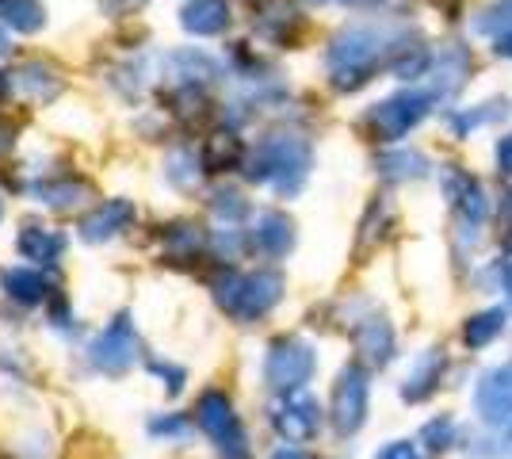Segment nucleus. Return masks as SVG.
Instances as JSON below:
<instances>
[{
    "label": "nucleus",
    "mask_w": 512,
    "mask_h": 459,
    "mask_svg": "<svg viewBox=\"0 0 512 459\" xmlns=\"http://www.w3.org/2000/svg\"><path fill=\"white\" fill-rule=\"evenodd\" d=\"M306 173H310V146L302 138H295V134H272V138H264L253 150V157H249V169H245L249 180L276 188L279 196L299 192Z\"/></svg>",
    "instance_id": "1"
},
{
    "label": "nucleus",
    "mask_w": 512,
    "mask_h": 459,
    "mask_svg": "<svg viewBox=\"0 0 512 459\" xmlns=\"http://www.w3.org/2000/svg\"><path fill=\"white\" fill-rule=\"evenodd\" d=\"M214 299L237 322H256V318H264L283 299V276L268 272V268L245 272V276L234 272V268H226L214 280Z\"/></svg>",
    "instance_id": "2"
},
{
    "label": "nucleus",
    "mask_w": 512,
    "mask_h": 459,
    "mask_svg": "<svg viewBox=\"0 0 512 459\" xmlns=\"http://www.w3.org/2000/svg\"><path fill=\"white\" fill-rule=\"evenodd\" d=\"M386 50H390V46H383V39H379L371 27H348V31H341V35L329 43V54H325L333 85L341 88V92H352V88L367 85L371 73L386 62Z\"/></svg>",
    "instance_id": "3"
},
{
    "label": "nucleus",
    "mask_w": 512,
    "mask_h": 459,
    "mask_svg": "<svg viewBox=\"0 0 512 459\" xmlns=\"http://www.w3.org/2000/svg\"><path fill=\"white\" fill-rule=\"evenodd\" d=\"M195 421H199V429L214 440V448H218L222 459H253L249 440H245V429H241V421H237V414H234V402L222 391L199 394V402H195Z\"/></svg>",
    "instance_id": "4"
},
{
    "label": "nucleus",
    "mask_w": 512,
    "mask_h": 459,
    "mask_svg": "<svg viewBox=\"0 0 512 459\" xmlns=\"http://www.w3.org/2000/svg\"><path fill=\"white\" fill-rule=\"evenodd\" d=\"M314 349L299 337H279L264 356V383L276 394H295L310 383L314 375Z\"/></svg>",
    "instance_id": "5"
},
{
    "label": "nucleus",
    "mask_w": 512,
    "mask_h": 459,
    "mask_svg": "<svg viewBox=\"0 0 512 459\" xmlns=\"http://www.w3.org/2000/svg\"><path fill=\"white\" fill-rule=\"evenodd\" d=\"M92 368L104 375H127L134 364H138V356H142V341H138V333H134V322H130V314H119L111 326L92 341Z\"/></svg>",
    "instance_id": "6"
},
{
    "label": "nucleus",
    "mask_w": 512,
    "mask_h": 459,
    "mask_svg": "<svg viewBox=\"0 0 512 459\" xmlns=\"http://www.w3.org/2000/svg\"><path fill=\"white\" fill-rule=\"evenodd\" d=\"M428 104H432L428 92H398V96H390V100L371 108L367 127H371V134H375L379 142H398V138H406V134L425 119Z\"/></svg>",
    "instance_id": "7"
},
{
    "label": "nucleus",
    "mask_w": 512,
    "mask_h": 459,
    "mask_svg": "<svg viewBox=\"0 0 512 459\" xmlns=\"http://www.w3.org/2000/svg\"><path fill=\"white\" fill-rule=\"evenodd\" d=\"M367 394H371L367 372L360 364H348L337 379V387H333V406H329V421L341 437L360 433V425L367 421Z\"/></svg>",
    "instance_id": "8"
},
{
    "label": "nucleus",
    "mask_w": 512,
    "mask_h": 459,
    "mask_svg": "<svg viewBox=\"0 0 512 459\" xmlns=\"http://www.w3.org/2000/svg\"><path fill=\"white\" fill-rule=\"evenodd\" d=\"M474 410L493 429H512V368H490L478 379Z\"/></svg>",
    "instance_id": "9"
},
{
    "label": "nucleus",
    "mask_w": 512,
    "mask_h": 459,
    "mask_svg": "<svg viewBox=\"0 0 512 459\" xmlns=\"http://www.w3.org/2000/svg\"><path fill=\"white\" fill-rule=\"evenodd\" d=\"M272 425H276L279 437L291 440V444H299V440H310L321 429L318 402H314L310 394H302V391L287 394V398L279 402L276 410H272Z\"/></svg>",
    "instance_id": "10"
},
{
    "label": "nucleus",
    "mask_w": 512,
    "mask_h": 459,
    "mask_svg": "<svg viewBox=\"0 0 512 459\" xmlns=\"http://www.w3.org/2000/svg\"><path fill=\"white\" fill-rule=\"evenodd\" d=\"M134 219H138V207H134L130 199H107V203H100L92 215L81 219V238L111 241V238H119L123 230H130Z\"/></svg>",
    "instance_id": "11"
},
{
    "label": "nucleus",
    "mask_w": 512,
    "mask_h": 459,
    "mask_svg": "<svg viewBox=\"0 0 512 459\" xmlns=\"http://www.w3.org/2000/svg\"><path fill=\"white\" fill-rule=\"evenodd\" d=\"M444 192H448L451 207H455L459 219L467 222V226H482V219H486V196H482V184H478L474 176L448 165V173H444Z\"/></svg>",
    "instance_id": "12"
},
{
    "label": "nucleus",
    "mask_w": 512,
    "mask_h": 459,
    "mask_svg": "<svg viewBox=\"0 0 512 459\" xmlns=\"http://www.w3.org/2000/svg\"><path fill=\"white\" fill-rule=\"evenodd\" d=\"M352 345H356L363 364L383 368L386 360L394 356V329L383 318H367V322H360V326L352 329Z\"/></svg>",
    "instance_id": "13"
},
{
    "label": "nucleus",
    "mask_w": 512,
    "mask_h": 459,
    "mask_svg": "<svg viewBox=\"0 0 512 459\" xmlns=\"http://www.w3.org/2000/svg\"><path fill=\"white\" fill-rule=\"evenodd\" d=\"M180 23L188 35H199V39L222 35L230 27V4L226 0H188L180 12Z\"/></svg>",
    "instance_id": "14"
},
{
    "label": "nucleus",
    "mask_w": 512,
    "mask_h": 459,
    "mask_svg": "<svg viewBox=\"0 0 512 459\" xmlns=\"http://www.w3.org/2000/svg\"><path fill=\"white\" fill-rule=\"evenodd\" d=\"M253 241L264 257H283V253H291V245H295V222L287 219L283 211H264V215L256 219Z\"/></svg>",
    "instance_id": "15"
},
{
    "label": "nucleus",
    "mask_w": 512,
    "mask_h": 459,
    "mask_svg": "<svg viewBox=\"0 0 512 459\" xmlns=\"http://www.w3.org/2000/svg\"><path fill=\"white\" fill-rule=\"evenodd\" d=\"M444 368H448V356L440 349L421 352L417 364H413V372H409L406 387H402V398H406V402H425L428 394H436V387H440Z\"/></svg>",
    "instance_id": "16"
},
{
    "label": "nucleus",
    "mask_w": 512,
    "mask_h": 459,
    "mask_svg": "<svg viewBox=\"0 0 512 459\" xmlns=\"http://www.w3.org/2000/svg\"><path fill=\"white\" fill-rule=\"evenodd\" d=\"M203 245H207V234L195 222H172V226H165V234H161V253L172 264H192L203 253Z\"/></svg>",
    "instance_id": "17"
},
{
    "label": "nucleus",
    "mask_w": 512,
    "mask_h": 459,
    "mask_svg": "<svg viewBox=\"0 0 512 459\" xmlns=\"http://www.w3.org/2000/svg\"><path fill=\"white\" fill-rule=\"evenodd\" d=\"M12 88L27 96V100H35V104H46V100H54L58 92H62V81H58V73L43 62H27L12 73Z\"/></svg>",
    "instance_id": "18"
},
{
    "label": "nucleus",
    "mask_w": 512,
    "mask_h": 459,
    "mask_svg": "<svg viewBox=\"0 0 512 459\" xmlns=\"http://www.w3.org/2000/svg\"><path fill=\"white\" fill-rule=\"evenodd\" d=\"M23 261L35 264H54L65 253V238L58 230H46V226H23L20 238H16Z\"/></svg>",
    "instance_id": "19"
},
{
    "label": "nucleus",
    "mask_w": 512,
    "mask_h": 459,
    "mask_svg": "<svg viewBox=\"0 0 512 459\" xmlns=\"http://www.w3.org/2000/svg\"><path fill=\"white\" fill-rule=\"evenodd\" d=\"M241 153H245V146H241V138H237L234 131H218L203 142L199 165H203L207 173H230V169L241 165Z\"/></svg>",
    "instance_id": "20"
},
{
    "label": "nucleus",
    "mask_w": 512,
    "mask_h": 459,
    "mask_svg": "<svg viewBox=\"0 0 512 459\" xmlns=\"http://www.w3.org/2000/svg\"><path fill=\"white\" fill-rule=\"evenodd\" d=\"M169 73L184 88H195V85L214 81V77H218V66H214L203 50H176V54H169Z\"/></svg>",
    "instance_id": "21"
},
{
    "label": "nucleus",
    "mask_w": 512,
    "mask_h": 459,
    "mask_svg": "<svg viewBox=\"0 0 512 459\" xmlns=\"http://www.w3.org/2000/svg\"><path fill=\"white\" fill-rule=\"evenodd\" d=\"M386 66L398 77H421L428 69V46L409 35V39H402V43H394L386 50Z\"/></svg>",
    "instance_id": "22"
},
{
    "label": "nucleus",
    "mask_w": 512,
    "mask_h": 459,
    "mask_svg": "<svg viewBox=\"0 0 512 459\" xmlns=\"http://www.w3.org/2000/svg\"><path fill=\"white\" fill-rule=\"evenodd\" d=\"M0 16H4V23L12 31L31 35V31H39L46 23V8L43 0H0Z\"/></svg>",
    "instance_id": "23"
},
{
    "label": "nucleus",
    "mask_w": 512,
    "mask_h": 459,
    "mask_svg": "<svg viewBox=\"0 0 512 459\" xmlns=\"http://www.w3.org/2000/svg\"><path fill=\"white\" fill-rule=\"evenodd\" d=\"M4 287H8V295L23 306L43 303L46 291H50L46 280H43V272H35V268H12V272L4 276Z\"/></svg>",
    "instance_id": "24"
},
{
    "label": "nucleus",
    "mask_w": 512,
    "mask_h": 459,
    "mask_svg": "<svg viewBox=\"0 0 512 459\" xmlns=\"http://www.w3.org/2000/svg\"><path fill=\"white\" fill-rule=\"evenodd\" d=\"M501 329H505V310H482V314H474L467 322L463 341H467V349H482V345H490Z\"/></svg>",
    "instance_id": "25"
},
{
    "label": "nucleus",
    "mask_w": 512,
    "mask_h": 459,
    "mask_svg": "<svg viewBox=\"0 0 512 459\" xmlns=\"http://www.w3.org/2000/svg\"><path fill=\"white\" fill-rule=\"evenodd\" d=\"M379 169H383V176H390V180H413V176H425V157L421 153H386L383 161H379Z\"/></svg>",
    "instance_id": "26"
},
{
    "label": "nucleus",
    "mask_w": 512,
    "mask_h": 459,
    "mask_svg": "<svg viewBox=\"0 0 512 459\" xmlns=\"http://www.w3.org/2000/svg\"><path fill=\"white\" fill-rule=\"evenodd\" d=\"M474 27H478V35H493V39L512 35V0H497V4H490Z\"/></svg>",
    "instance_id": "27"
},
{
    "label": "nucleus",
    "mask_w": 512,
    "mask_h": 459,
    "mask_svg": "<svg viewBox=\"0 0 512 459\" xmlns=\"http://www.w3.org/2000/svg\"><path fill=\"white\" fill-rule=\"evenodd\" d=\"M451 437H455L451 417H436V421H428L425 429H421V444H425L428 452H448Z\"/></svg>",
    "instance_id": "28"
},
{
    "label": "nucleus",
    "mask_w": 512,
    "mask_h": 459,
    "mask_svg": "<svg viewBox=\"0 0 512 459\" xmlns=\"http://www.w3.org/2000/svg\"><path fill=\"white\" fill-rule=\"evenodd\" d=\"M81 192H85V188L73 184V180H62V184H39V203H50V207H73Z\"/></svg>",
    "instance_id": "29"
},
{
    "label": "nucleus",
    "mask_w": 512,
    "mask_h": 459,
    "mask_svg": "<svg viewBox=\"0 0 512 459\" xmlns=\"http://www.w3.org/2000/svg\"><path fill=\"white\" fill-rule=\"evenodd\" d=\"M169 180L172 184H180V188H192L195 180H199V165H195L192 153H172L169 157Z\"/></svg>",
    "instance_id": "30"
},
{
    "label": "nucleus",
    "mask_w": 512,
    "mask_h": 459,
    "mask_svg": "<svg viewBox=\"0 0 512 459\" xmlns=\"http://www.w3.org/2000/svg\"><path fill=\"white\" fill-rule=\"evenodd\" d=\"M188 417L180 414H169V417H153L150 421V433L153 437H188Z\"/></svg>",
    "instance_id": "31"
},
{
    "label": "nucleus",
    "mask_w": 512,
    "mask_h": 459,
    "mask_svg": "<svg viewBox=\"0 0 512 459\" xmlns=\"http://www.w3.org/2000/svg\"><path fill=\"white\" fill-rule=\"evenodd\" d=\"M214 211L218 215H245V203H241V196H234V192H226V196H214Z\"/></svg>",
    "instance_id": "32"
},
{
    "label": "nucleus",
    "mask_w": 512,
    "mask_h": 459,
    "mask_svg": "<svg viewBox=\"0 0 512 459\" xmlns=\"http://www.w3.org/2000/svg\"><path fill=\"white\" fill-rule=\"evenodd\" d=\"M153 372L161 375V379H169V391L172 394L184 391V372H180V368H172V364H161V360H157V364H153Z\"/></svg>",
    "instance_id": "33"
},
{
    "label": "nucleus",
    "mask_w": 512,
    "mask_h": 459,
    "mask_svg": "<svg viewBox=\"0 0 512 459\" xmlns=\"http://www.w3.org/2000/svg\"><path fill=\"white\" fill-rule=\"evenodd\" d=\"M375 459H417V452H413V444H406V440H394Z\"/></svg>",
    "instance_id": "34"
},
{
    "label": "nucleus",
    "mask_w": 512,
    "mask_h": 459,
    "mask_svg": "<svg viewBox=\"0 0 512 459\" xmlns=\"http://www.w3.org/2000/svg\"><path fill=\"white\" fill-rule=\"evenodd\" d=\"M497 165H501V173L512 176V134L509 138H501V146H497Z\"/></svg>",
    "instance_id": "35"
},
{
    "label": "nucleus",
    "mask_w": 512,
    "mask_h": 459,
    "mask_svg": "<svg viewBox=\"0 0 512 459\" xmlns=\"http://www.w3.org/2000/svg\"><path fill=\"white\" fill-rule=\"evenodd\" d=\"M8 150H12V131L0 123V153H8Z\"/></svg>",
    "instance_id": "36"
},
{
    "label": "nucleus",
    "mask_w": 512,
    "mask_h": 459,
    "mask_svg": "<svg viewBox=\"0 0 512 459\" xmlns=\"http://www.w3.org/2000/svg\"><path fill=\"white\" fill-rule=\"evenodd\" d=\"M497 54H501V58H512V35L497 39Z\"/></svg>",
    "instance_id": "37"
},
{
    "label": "nucleus",
    "mask_w": 512,
    "mask_h": 459,
    "mask_svg": "<svg viewBox=\"0 0 512 459\" xmlns=\"http://www.w3.org/2000/svg\"><path fill=\"white\" fill-rule=\"evenodd\" d=\"M272 459H306V456H302L299 448H279V452Z\"/></svg>",
    "instance_id": "38"
},
{
    "label": "nucleus",
    "mask_w": 512,
    "mask_h": 459,
    "mask_svg": "<svg viewBox=\"0 0 512 459\" xmlns=\"http://www.w3.org/2000/svg\"><path fill=\"white\" fill-rule=\"evenodd\" d=\"M4 54H12V43H8V35L0 31V58H4Z\"/></svg>",
    "instance_id": "39"
},
{
    "label": "nucleus",
    "mask_w": 512,
    "mask_h": 459,
    "mask_svg": "<svg viewBox=\"0 0 512 459\" xmlns=\"http://www.w3.org/2000/svg\"><path fill=\"white\" fill-rule=\"evenodd\" d=\"M8 88H12V81H8V73H0V100L8 96Z\"/></svg>",
    "instance_id": "40"
},
{
    "label": "nucleus",
    "mask_w": 512,
    "mask_h": 459,
    "mask_svg": "<svg viewBox=\"0 0 512 459\" xmlns=\"http://www.w3.org/2000/svg\"><path fill=\"white\" fill-rule=\"evenodd\" d=\"M344 4H356V8H375L379 0H344Z\"/></svg>",
    "instance_id": "41"
},
{
    "label": "nucleus",
    "mask_w": 512,
    "mask_h": 459,
    "mask_svg": "<svg viewBox=\"0 0 512 459\" xmlns=\"http://www.w3.org/2000/svg\"><path fill=\"white\" fill-rule=\"evenodd\" d=\"M505 284H509V303H512V268H509V280H505Z\"/></svg>",
    "instance_id": "42"
},
{
    "label": "nucleus",
    "mask_w": 512,
    "mask_h": 459,
    "mask_svg": "<svg viewBox=\"0 0 512 459\" xmlns=\"http://www.w3.org/2000/svg\"><path fill=\"white\" fill-rule=\"evenodd\" d=\"M505 452H509V459H512V433H509V444H505Z\"/></svg>",
    "instance_id": "43"
},
{
    "label": "nucleus",
    "mask_w": 512,
    "mask_h": 459,
    "mask_svg": "<svg viewBox=\"0 0 512 459\" xmlns=\"http://www.w3.org/2000/svg\"><path fill=\"white\" fill-rule=\"evenodd\" d=\"M0 215H4V207H0Z\"/></svg>",
    "instance_id": "44"
},
{
    "label": "nucleus",
    "mask_w": 512,
    "mask_h": 459,
    "mask_svg": "<svg viewBox=\"0 0 512 459\" xmlns=\"http://www.w3.org/2000/svg\"><path fill=\"white\" fill-rule=\"evenodd\" d=\"M253 4H260V0H253Z\"/></svg>",
    "instance_id": "45"
},
{
    "label": "nucleus",
    "mask_w": 512,
    "mask_h": 459,
    "mask_svg": "<svg viewBox=\"0 0 512 459\" xmlns=\"http://www.w3.org/2000/svg\"><path fill=\"white\" fill-rule=\"evenodd\" d=\"M440 4H444V0H440Z\"/></svg>",
    "instance_id": "46"
}]
</instances>
